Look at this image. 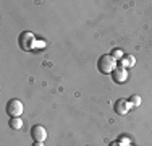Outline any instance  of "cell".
<instances>
[{
	"label": "cell",
	"mask_w": 152,
	"mask_h": 146,
	"mask_svg": "<svg viewBox=\"0 0 152 146\" xmlns=\"http://www.w3.org/2000/svg\"><path fill=\"white\" fill-rule=\"evenodd\" d=\"M108 146H123V145H120V141H112Z\"/></svg>",
	"instance_id": "13"
},
{
	"label": "cell",
	"mask_w": 152,
	"mask_h": 146,
	"mask_svg": "<svg viewBox=\"0 0 152 146\" xmlns=\"http://www.w3.org/2000/svg\"><path fill=\"white\" fill-rule=\"evenodd\" d=\"M32 146H44V143H42V141H34Z\"/></svg>",
	"instance_id": "14"
},
{
	"label": "cell",
	"mask_w": 152,
	"mask_h": 146,
	"mask_svg": "<svg viewBox=\"0 0 152 146\" xmlns=\"http://www.w3.org/2000/svg\"><path fill=\"white\" fill-rule=\"evenodd\" d=\"M112 76H113V81L118 83V85H121V83H125L126 80H128V72H126V68L123 67H117L112 73Z\"/></svg>",
	"instance_id": "6"
},
{
	"label": "cell",
	"mask_w": 152,
	"mask_h": 146,
	"mask_svg": "<svg viewBox=\"0 0 152 146\" xmlns=\"http://www.w3.org/2000/svg\"><path fill=\"white\" fill-rule=\"evenodd\" d=\"M23 102L20 99H10L7 102V114L10 117H20L23 114Z\"/></svg>",
	"instance_id": "2"
},
{
	"label": "cell",
	"mask_w": 152,
	"mask_h": 146,
	"mask_svg": "<svg viewBox=\"0 0 152 146\" xmlns=\"http://www.w3.org/2000/svg\"><path fill=\"white\" fill-rule=\"evenodd\" d=\"M118 141H120V145H123V146H128V145H131V140H129L126 135H121L120 138H118Z\"/></svg>",
	"instance_id": "11"
},
{
	"label": "cell",
	"mask_w": 152,
	"mask_h": 146,
	"mask_svg": "<svg viewBox=\"0 0 152 146\" xmlns=\"http://www.w3.org/2000/svg\"><path fill=\"white\" fill-rule=\"evenodd\" d=\"M128 146H134V145H128Z\"/></svg>",
	"instance_id": "15"
},
{
	"label": "cell",
	"mask_w": 152,
	"mask_h": 146,
	"mask_svg": "<svg viewBox=\"0 0 152 146\" xmlns=\"http://www.w3.org/2000/svg\"><path fill=\"white\" fill-rule=\"evenodd\" d=\"M120 63H121V67L123 68H131V67H134V63H136V58L133 57V55H125L120 60Z\"/></svg>",
	"instance_id": "7"
},
{
	"label": "cell",
	"mask_w": 152,
	"mask_h": 146,
	"mask_svg": "<svg viewBox=\"0 0 152 146\" xmlns=\"http://www.w3.org/2000/svg\"><path fill=\"white\" fill-rule=\"evenodd\" d=\"M8 123H10V128H13V130H21L23 128V120H21L20 117H12Z\"/></svg>",
	"instance_id": "8"
},
{
	"label": "cell",
	"mask_w": 152,
	"mask_h": 146,
	"mask_svg": "<svg viewBox=\"0 0 152 146\" xmlns=\"http://www.w3.org/2000/svg\"><path fill=\"white\" fill-rule=\"evenodd\" d=\"M131 109H133L131 102L126 101V99H118L115 102V112H117L118 115H126Z\"/></svg>",
	"instance_id": "4"
},
{
	"label": "cell",
	"mask_w": 152,
	"mask_h": 146,
	"mask_svg": "<svg viewBox=\"0 0 152 146\" xmlns=\"http://www.w3.org/2000/svg\"><path fill=\"white\" fill-rule=\"evenodd\" d=\"M110 55L113 57L115 60H121V58L125 57V54H123V50H121V49H113V50H112Z\"/></svg>",
	"instance_id": "10"
},
{
	"label": "cell",
	"mask_w": 152,
	"mask_h": 146,
	"mask_svg": "<svg viewBox=\"0 0 152 146\" xmlns=\"http://www.w3.org/2000/svg\"><path fill=\"white\" fill-rule=\"evenodd\" d=\"M31 136L34 141H42V143H44L45 138H47V131L42 125H34L31 128Z\"/></svg>",
	"instance_id": "5"
},
{
	"label": "cell",
	"mask_w": 152,
	"mask_h": 146,
	"mask_svg": "<svg viewBox=\"0 0 152 146\" xmlns=\"http://www.w3.org/2000/svg\"><path fill=\"white\" fill-rule=\"evenodd\" d=\"M44 46H45V42H44V41H37V39H36L34 44H32V49H42Z\"/></svg>",
	"instance_id": "12"
},
{
	"label": "cell",
	"mask_w": 152,
	"mask_h": 146,
	"mask_svg": "<svg viewBox=\"0 0 152 146\" xmlns=\"http://www.w3.org/2000/svg\"><path fill=\"white\" fill-rule=\"evenodd\" d=\"M128 101L131 102V105H133V107H139V105L142 104V99H141V97L137 96V94H133V96L129 97Z\"/></svg>",
	"instance_id": "9"
},
{
	"label": "cell",
	"mask_w": 152,
	"mask_h": 146,
	"mask_svg": "<svg viewBox=\"0 0 152 146\" xmlns=\"http://www.w3.org/2000/svg\"><path fill=\"white\" fill-rule=\"evenodd\" d=\"M20 47L23 50H31L32 49V44H34V41H36V38H34V34L32 32H29V31H24V32H21L20 34Z\"/></svg>",
	"instance_id": "3"
},
{
	"label": "cell",
	"mask_w": 152,
	"mask_h": 146,
	"mask_svg": "<svg viewBox=\"0 0 152 146\" xmlns=\"http://www.w3.org/2000/svg\"><path fill=\"white\" fill-rule=\"evenodd\" d=\"M97 68H99L100 73L104 75H108V73H113V70L117 68V60L110 55V54H105V55H100L99 62H97Z\"/></svg>",
	"instance_id": "1"
}]
</instances>
